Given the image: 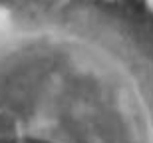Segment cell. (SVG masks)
I'll list each match as a JSON object with an SVG mask.
<instances>
[{"instance_id":"cell-1","label":"cell","mask_w":153,"mask_h":143,"mask_svg":"<svg viewBox=\"0 0 153 143\" xmlns=\"http://www.w3.org/2000/svg\"><path fill=\"white\" fill-rule=\"evenodd\" d=\"M0 143H153V40L0 6Z\"/></svg>"}]
</instances>
